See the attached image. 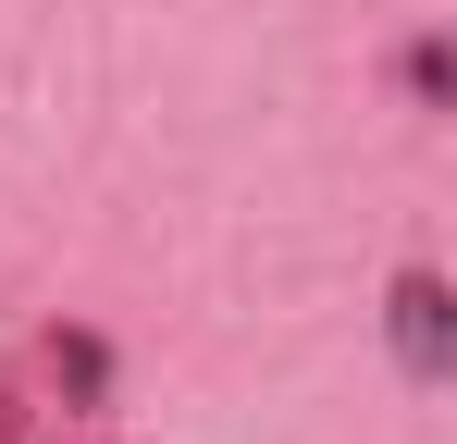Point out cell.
Instances as JSON below:
<instances>
[{
    "mask_svg": "<svg viewBox=\"0 0 457 444\" xmlns=\"http://www.w3.org/2000/svg\"><path fill=\"white\" fill-rule=\"evenodd\" d=\"M395 358H408V370H445L457 358V296L433 284V272L395 284Z\"/></svg>",
    "mask_w": 457,
    "mask_h": 444,
    "instance_id": "1",
    "label": "cell"
}]
</instances>
